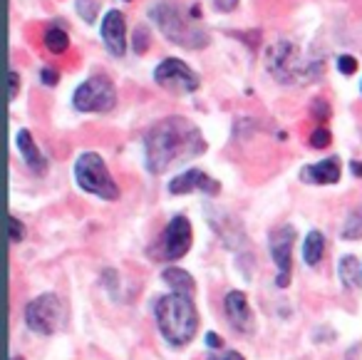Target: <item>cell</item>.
<instances>
[{
  "mask_svg": "<svg viewBox=\"0 0 362 360\" xmlns=\"http://www.w3.org/2000/svg\"><path fill=\"white\" fill-rule=\"evenodd\" d=\"M206 150L202 132L184 117L156 122L144 137V162L151 174H164L176 162H187Z\"/></svg>",
  "mask_w": 362,
  "mask_h": 360,
  "instance_id": "cell-1",
  "label": "cell"
},
{
  "mask_svg": "<svg viewBox=\"0 0 362 360\" xmlns=\"http://www.w3.org/2000/svg\"><path fill=\"white\" fill-rule=\"evenodd\" d=\"M199 16L202 13L197 8L187 11L174 0H156L149 8V18L159 26L166 40H171L174 45L189 47V50H199V47L209 45V33L199 23Z\"/></svg>",
  "mask_w": 362,
  "mask_h": 360,
  "instance_id": "cell-2",
  "label": "cell"
},
{
  "mask_svg": "<svg viewBox=\"0 0 362 360\" xmlns=\"http://www.w3.org/2000/svg\"><path fill=\"white\" fill-rule=\"evenodd\" d=\"M156 325L161 338L174 348H184L194 340L199 330V310L194 298L181 293L159 296L154 303Z\"/></svg>",
  "mask_w": 362,
  "mask_h": 360,
  "instance_id": "cell-3",
  "label": "cell"
},
{
  "mask_svg": "<svg viewBox=\"0 0 362 360\" xmlns=\"http://www.w3.org/2000/svg\"><path fill=\"white\" fill-rule=\"evenodd\" d=\"M75 179L90 194L100 196V199L115 201L119 199V186L115 184L110 169H107L105 159L95 152H82L75 162Z\"/></svg>",
  "mask_w": 362,
  "mask_h": 360,
  "instance_id": "cell-4",
  "label": "cell"
},
{
  "mask_svg": "<svg viewBox=\"0 0 362 360\" xmlns=\"http://www.w3.org/2000/svg\"><path fill=\"white\" fill-rule=\"evenodd\" d=\"M192 221L187 216H174L166 224V229L161 231V236L154 241V246L149 249V256L154 261H179L181 256H187L192 249Z\"/></svg>",
  "mask_w": 362,
  "mask_h": 360,
  "instance_id": "cell-5",
  "label": "cell"
},
{
  "mask_svg": "<svg viewBox=\"0 0 362 360\" xmlns=\"http://www.w3.org/2000/svg\"><path fill=\"white\" fill-rule=\"evenodd\" d=\"M75 110L80 112H110L117 105V90L115 82L107 75H95L85 80L75 90Z\"/></svg>",
  "mask_w": 362,
  "mask_h": 360,
  "instance_id": "cell-6",
  "label": "cell"
},
{
  "mask_svg": "<svg viewBox=\"0 0 362 360\" xmlns=\"http://www.w3.org/2000/svg\"><path fill=\"white\" fill-rule=\"evenodd\" d=\"M25 323L33 333L52 335L62 323V303L55 293H42L25 305Z\"/></svg>",
  "mask_w": 362,
  "mask_h": 360,
  "instance_id": "cell-7",
  "label": "cell"
},
{
  "mask_svg": "<svg viewBox=\"0 0 362 360\" xmlns=\"http://www.w3.org/2000/svg\"><path fill=\"white\" fill-rule=\"evenodd\" d=\"M154 80L156 85L174 92V95H189V92H197L202 85L197 72L176 57H166L164 62H159V67L154 70Z\"/></svg>",
  "mask_w": 362,
  "mask_h": 360,
  "instance_id": "cell-8",
  "label": "cell"
},
{
  "mask_svg": "<svg viewBox=\"0 0 362 360\" xmlns=\"http://www.w3.org/2000/svg\"><path fill=\"white\" fill-rule=\"evenodd\" d=\"M296 229L291 224L276 226L271 231V259L278 269L276 283L278 288H288L293 276V246H296Z\"/></svg>",
  "mask_w": 362,
  "mask_h": 360,
  "instance_id": "cell-9",
  "label": "cell"
},
{
  "mask_svg": "<svg viewBox=\"0 0 362 360\" xmlns=\"http://www.w3.org/2000/svg\"><path fill=\"white\" fill-rule=\"evenodd\" d=\"M268 67H271V72L278 77L281 82H286V85H293V82H305L310 80V72L303 70L300 65V57H298L296 47L291 45L288 40L278 43V45H273V50L268 52Z\"/></svg>",
  "mask_w": 362,
  "mask_h": 360,
  "instance_id": "cell-10",
  "label": "cell"
},
{
  "mask_svg": "<svg viewBox=\"0 0 362 360\" xmlns=\"http://www.w3.org/2000/svg\"><path fill=\"white\" fill-rule=\"evenodd\" d=\"M223 313H226L228 323L233 330L243 335H253L256 333V320H253V310L248 305V298L243 291H231L223 298Z\"/></svg>",
  "mask_w": 362,
  "mask_h": 360,
  "instance_id": "cell-11",
  "label": "cell"
},
{
  "mask_svg": "<svg viewBox=\"0 0 362 360\" xmlns=\"http://www.w3.org/2000/svg\"><path fill=\"white\" fill-rule=\"evenodd\" d=\"M192 191H202L206 196H216L221 191V184L202 169H187L184 174L174 176L169 181V194H192Z\"/></svg>",
  "mask_w": 362,
  "mask_h": 360,
  "instance_id": "cell-12",
  "label": "cell"
},
{
  "mask_svg": "<svg viewBox=\"0 0 362 360\" xmlns=\"http://www.w3.org/2000/svg\"><path fill=\"white\" fill-rule=\"evenodd\" d=\"M102 40L110 55L122 57L127 50V26L124 16L119 11H107V16L102 18Z\"/></svg>",
  "mask_w": 362,
  "mask_h": 360,
  "instance_id": "cell-13",
  "label": "cell"
},
{
  "mask_svg": "<svg viewBox=\"0 0 362 360\" xmlns=\"http://www.w3.org/2000/svg\"><path fill=\"white\" fill-rule=\"evenodd\" d=\"M300 179L308 184H337L340 181V159L327 157L317 164H308L300 169Z\"/></svg>",
  "mask_w": 362,
  "mask_h": 360,
  "instance_id": "cell-14",
  "label": "cell"
},
{
  "mask_svg": "<svg viewBox=\"0 0 362 360\" xmlns=\"http://www.w3.org/2000/svg\"><path fill=\"white\" fill-rule=\"evenodd\" d=\"M16 142H18V150H21L23 162L28 164V169H30L33 174H45V171H47V162H45V157L40 154V150H37L35 142H33L30 130H21V132H18Z\"/></svg>",
  "mask_w": 362,
  "mask_h": 360,
  "instance_id": "cell-15",
  "label": "cell"
},
{
  "mask_svg": "<svg viewBox=\"0 0 362 360\" xmlns=\"http://www.w3.org/2000/svg\"><path fill=\"white\" fill-rule=\"evenodd\" d=\"M161 279L171 286L174 293L189 296V298H194V293H197V283H194L192 274L184 271V269H179V266H166V269L161 271Z\"/></svg>",
  "mask_w": 362,
  "mask_h": 360,
  "instance_id": "cell-16",
  "label": "cell"
},
{
  "mask_svg": "<svg viewBox=\"0 0 362 360\" xmlns=\"http://www.w3.org/2000/svg\"><path fill=\"white\" fill-rule=\"evenodd\" d=\"M337 276L345 288H362V256H342Z\"/></svg>",
  "mask_w": 362,
  "mask_h": 360,
  "instance_id": "cell-17",
  "label": "cell"
},
{
  "mask_svg": "<svg viewBox=\"0 0 362 360\" xmlns=\"http://www.w3.org/2000/svg\"><path fill=\"white\" fill-rule=\"evenodd\" d=\"M322 254H325V236L320 231H310L303 241V261L308 266H317L322 261Z\"/></svg>",
  "mask_w": 362,
  "mask_h": 360,
  "instance_id": "cell-18",
  "label": "cell"
},
{
  "mask_svg": "<svg viewBox=\"0 0 362 360\" xmlns=\"http://www.w3.org/2000/svg\"><path fill=\"white\" fill-rule=\"evenodd\" d=\"M340 236H342L345 241H357V239H362V206H357V209H352L350 214H347L345 226H342Z\"/></svg>",
  "mask_w": 362,
  "mask_h": 360,
  "instance_id": "cell-19",
  "label": "cell"
},
{
  "mask_svg": "<svg viewBox=\"0 0 362 360\" xmlns=\"http://www.w3.org/2000/svg\"><path fill=\"white\" fill-rule=\"evenodd\" d=\"M45 47L50 52H55V55H60V52H65L67 47H70V38H67V33L60 30V28H50V30L45 33Z\"/></svg>",
  "mask_w": 362,
  "mask_h": 360,
  "instance_id": "cell-20",
  "label": "cell"
},
{
  "mask_svg": "<svg viewBox=\"0 0 362 360\" xmlns=\"http://www.w3.org/2000/svg\"><path fill=\"white\" fill-rule=\"evenodd\" d=\"M77 13L85 23H95L100 13V0H77Z\"/></svg>",
  "mask_w": 362,
  "mask_h": 360,
  "instance_id": "cell-21",
  "label": "cell"
},
{
  "mask_svg": "<svg viewBox=\"0 0 362 360\" xmlns=\"http://www.w3.org/2000/svg\"><path fill=\"white\" fill-rule=\"evenodd\" d=\"M330 142H332V137H330V132H327L325 127H317V130L310 135V147H313V150H325Z\"/></svg>",
  "mask_w": 362,
  "mask_h": 360,
  "instance_id": "cell-22",
  "label": "cell"
},
{
  "mask_svg": "<svg viewBox=\"0 0 362 360\" xmlns=\"http://www.w3.org/2000/svg\"><path fill=\"white\" fill-rule=\"evenodd\" d=\"M11 244H21L23 239H25V226H23V221L18 219V216H11Z\"/></svg>",
  "mask_w": 362,
  "mask_h": 360,
  "instance_id": "cell-23",
  "label": "cell"
},
{
  "mask_svg": "<svg viewBox=\"0 0 362 360\" xmlns=\"http://www.w3.org/2000/svg\"><path fill=\"white\" fill-rule=\"evenodd\" d=\"M337 70H340L342 75H352V72L357 70V60L352 55H340L337 57Z\"/></svg>",
  "mask_w": 362,
  "mask_h": 360,
  "instance_id": "cell-24",
  "label": "cell"
},
{
  "mask_svg": "<svg viewBox=\"0 0 362 360\" xmlns=\"http://www.w3.org/2000/svg\"><path fill=\"white\" fill-rule=\"evenodd\" d=\"M134 50L139 52V55L149 50V35H146V28H136V33H134Z\"/></svg>",
  "mask_w": 362,
  "mask_h": 360,
  "instance_id": "cell-25",
  "label": "cell"
},
{
  "mask_svg": "<svg viewBox=\"0 0 362 360\" xmlns=\"http://www.w3.org/2000/svg\"><path fill=\"white\" fill-rule=\"evenodd\" d=\"M40 75H42V82H45V85H50V87L60 82V75H57V72L52 70V67H42Z\"/></svg>",
  "mask_w": 362,
  "mask_h": 360,
  "instance_id": "cell-26",
  "label": "cell"
},
{
  "mask_svg": "<svg viewBox=\"0 0 362 360\" xmlns=\"http://www.w3.org/2000/svg\"><path fill=\"white\" fill-rule=\"evenodd\" d=\"M214 6H216V11H221V13H231L233 8L238 6V0H214Z\"/></svg>",
  "mask_w": 362,
  "mask_h": 360,
  "instance_id": "cell-27",
  "label": "cell"
},
{
  "mask_svg": "<svg viewBox=\"0 0 362 360\" xmlns=\"http://www.w3.org/2000/svg\"><path fill=\"white\" fill-rule=\"evenodd\" d=\"M209 360H246L241 353H236V350H226L223 355H209Z\"/></svg>",
  "mask_w": 362,
  "mask_h": 360,
  "instance_id": "cell-28",
  "label": "cell"
},
{
  "mask_svg": "<svg viewBox=\"0 0 362 360\" xmlns=\"http://www.w3.org/2000/svg\"><path fill=\"white\" fill-rule=\"evenodd\" d=\"M18 90H21V75L16 70H11V100L18 97Z\"/></svg>",
  "mask_w": 362,
  "mask_h": 360,
  "instance_id": "cell-29",
  "label": "cell"
},
{
  "mask_svg": "<svg viewBox=\"0 0 362 360\" xmlns=\"http://www.w3.org/2000/svg\"><path fill=\"white\" fill-rule=\"evenodd\" d=\"M206 343H209V348H221L223 338H221V335H216V333H206Z\"/></svg>",
  "mask_w": 362,
  "mask_h": 360,
  "instance_id": "cell-30",
  "label": "cell"
},
{
  "mask_svg": "<svg viewBox=\"0 0 362 360\" xmlns=\"http://www.w3.org/2000/svg\"><path fill=\"white\" fill-rule=\"evenodd\" d=\"M352 174H360L362 176V164H360V162H352Z\"/></svg>",
  "mask_w": 362,
  "mask_h": 360,
  "instance_id": "cell-31",
  "label": "cell"
},
{
  "mask_svg": "<svg viewBox=\"0 0 362 360\" xmlns=\"http://www.w3.org/2000/svg\"><path fill=\"white\" fill-rule=\"evenodd\" d=\"M13 360H23V358H21V355H16V358H13Z\"/></svg>",
  "mask_w": 362,
  "mask_h": 360,
  "instance_id": "cell-32",
  "label": "cell"
}]
</instances>
